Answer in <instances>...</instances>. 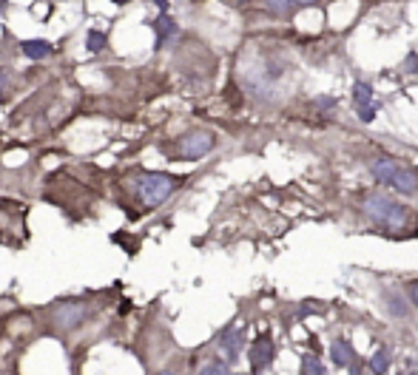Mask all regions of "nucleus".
I'll return each instance as SVG.
<instances>
[{"label": "nucleus", "instance_id": "nucleus-1", "mask_svg": "<svg viewBox=\"0 0 418 375\" xmlns=\"http://www.w3.org/2000/svg\"><path fill=\"white\" fill-rule=\"evenodd\" d=\"M373 176L381 182V185H390L392 191H399L404 196H412L418 194V174L407 165H401L399 159H392V156H381L373 162Z\"/></svg>", "mask_w": 418, "mask_h": 375}, {"label": "nucleus", "instance_id": "nucleus-2", "mask_svg": "<svg viewBox=\"0 0 418 375\" xmlns=\"http://www.w3.org/2000/svg\"><path fill=\"white\" fill-rule=\"evenodd\" d=\"M364 214L370 222H376L381 227H404L410 222V210L384 194H370L364 199Z\"/></svg>", "mask_w": 418, "mask_h": 375}, {"label": "nucleus", "instance_id": "nucleus-3", "mask_svg": "<svg viewBox=\"0 0 418 375\" xmlns=\"http://www.w3.org/2000/svg\"><path fill=\"white\" fill-rule=\"evenodd\" d=\"M179 179L171 174H143L137 179V196L146 207H157L174 194Z\"/></svg>", "mask_w": 418, "mask_h": 375}, {"label": "nucleus", "instance_id": "nucleus-4", "mask_svg": "<svg viewBox=\"0 0 418 375\" xmlns=\"http://www.w3.org/2000/svg\"><path fill=\"white\" fill-rule=\"evenodd\" d=\"M88 313H91V307L86 301H57L49 313V321L57 333H72L88 318Z\"/></svg>", "mask_w": 418, "mask_h": 375}, {"label": "nucleus", "instance_id": "nucleus-5", "mask_svg": "<svg viewBox=\"0 0 418 375\" xmlns=\"http://www.w3.org/2000/svg\"><path fill=\"white\" fill-rule=\"evenodd\" d=\"M214 145H217V136L211 131H191L177 143V154L182 159H199L208 151H214Z\"/></svg>", "mask_w": 418, "mask_h": 375}, {"label": "nucleus", "instance_id": "nucleus-6", "mask_svg": "<svg viewBox=\"0 0 418 375\" xmlns=\"http://www.w3.org/2000/svg\"><path fill=\"white\" fill-rule=\"evenodd\" d=\"M273 353H276V347H273L270 336H259L257 341H253V347H250V372L253 375H262L273 364Z\"/></svg>", "mask_w": 418, "mask_h": 375}, {"label": "nucleus", "instance_id": "nucleus-7", "mask_svg": "<svg viewBox=\"0 0 418 375\" xmlns=\"http://www.w3.org/2000/svg\"><path fill=\"white\" fill-rule=\"evenodd\" d=\"M242 341H245V333H242V330H237V327H228V330L222 333V341H219V347L225 349L228 361H237L239 349H242Z\"/></svg>", "mask_w": 418, "mask_h": 375}, {"label": "nucleus", "instance_id": "nucleus-8", "mask_svg": "<svg viewBox=\"0 0 418 375\" xmlns=\"http://www.w3.org/2000/svg\"><path fill=\"white\" fill-rule=\"evenodd\" d=\"M20 49H23V54L32 57V60H43V57H49L54 52L52 43H46V40H23Z\"/></svg>", "mask_w": 418, "mask_h": 375}, {"label": "nucleus", "instance_id": "nucleus-9", "mask_svg": "<svg viewBox=\"0 0 418 375\" xmlns=\"http://www.w3.org/2000/svg\"><path fill=\"white\" fill-rule=\"evenodd\" d=\"M353 103L356 108H376V94H373V85H367V83H356L353 85Z\"/></svg>", "mask_w": 418, "mask_h": 375}, {"label": "nucleus", "instance_id": "nucleus-10", "mask_svg": "<svg viewBox=\"0 0 418 375\" xmlns=\"http://www.w3.org/2000/svg\"><path fill=\"white\" fill-rule=\"evenodd\" d=\"M330 356H333V364H336V367H347V364L353 361V347H350V341L336 338V341L330 344Z\"/></svg>", "mask_w": 418, "mask_h": 375}, {"label": "nucleus", "instance_id": "nucleus-11", "mask_svg": "<svg viewBox=\"0 0 418 375\" xmlns=\"http://www.w3.org/2000/svg\"><path fill=\"white\" fill-rule=\"evenodd\" d=\"M151 26L157 29V45H162V43H166L171 34H177V23L168 17V14H162V17H157L154 23H151Z\"/></svg>", "mask_w": 418, "mask_h": 375}, {"label": "nucleus", "instance_id": "nucleus-12", "mask_svg": "<svg viewBox=\"0 0 418 375\" xmlns=\"http://www.w3.org/2000/svg\"><path fill=\"white\" fill-rule=\"evenodd\" d=\"M301 372L305 375H328V369H324V364L316 356H301Z\"/></svg>", "mask_w": 418, "mask_h": 375}, {"label": "nucleus", "instance_id": "nucleus-13", "mask_svg": "<svg viewBox=\"0 0 418 375\" xmlns=\"http://www.w3.org/2000/svg\"><path fill=\"white\" fill-rule=\"evenodd\" d=\"M370 369H373V375H384L390 369V353L387 349H379V353L370 358Z\"/></svg>", "mask_w": 418, "mask_h": 375}, {"label": "nucleus", "instance_id": "nucleus-14", "mask_svg": "<svg viewBox=\"0 0 418 375\" xmlns=\"http://www.w3.org/2000/svg\"><path fill=\"white\" fill-rule=\"evenodd\" d=\"M86 45H88V52H100L103 45H108V34L97 32V29H91L88 37H86Z\"/></svg>", "mask_w": 418, "mask_h": 375}, {"label": "nucleus", "instance_id": "nucleus-15", "mask_svg": "<svg viewBox=\"0 0 418 375\" xmlns=\"http://www.w3.org/2000/svg\"><path fill=\"white\" fill-rule=\"evenodd\" d=\"M265 3L273 14H290V9H293V0H265Z\"/></svg>", "mask_w": 418, "mask_h": 375}, {"label": "nucleus", "instance_id": "nucleus-16", "mask_svg": "<svg viewBox=\"0 0 418 375\" xmlns=\"http://www.w3.org/2000/svg\"><path fill=\"white\" fill-rule=\"evenodd\" d=\"M387 307H390V313H392V316H399V318H404V316H407V304H404L399 296H387Z\"/></svg>", "mask_w": 418, "mask_h": 375}, {"label": "nucleus", "instance_id": "nucleus-17", "mask_svg": "<svg viewBox=\"0 0 418 375\" xmlns=\"http://www.w3.org/2000/svg\"><path fill=\"white\" fill-rule=\"evenodd\" d=\"M199 375H228V364L211 361V364H205V367L199 369Z\"/></svg>", "mask_w": 418, "mask_h": 375}, {"label": "nucleus", "instance_id": "nucleus-18", "mask_svg": "<svg viewBox=\"0 0 418 375\" xmlns=\"http://www.w3.org/2000/svg\"><path fill=\"white\" fill-rule=\"evenodd\" d=\"M407 293H410V301L418 307V281H410V287H407Z\"/></svg>", "mask_w": 418, "mask_h": 375}, {"label": "nucleus", "instance_id": "nucleus-19", "mask_svg": "<svg viewBox=\"0 0 418 375\" xmlns=\"http://www.w3.org/2000/svg\"><path fill=\"white\" fill-rule=\"evenodd\" d=\"M316 3H319V0H293V6H305V9H308V6H316Z\"/></svg>", "mask_w": 418, "mask_h": 375}, {"label": "nucleus", "instance_id": "nucleus-20", "mask_svg": "<svg viewBox=\"0 0 418 375\" xmlns=\"http://www.w3.org/2000/svg\"><path fill=\"white\" fill-rule=\"evenodd\" d=\"M157 375H177V372H171V369H162V372H157Z\"/></svg>", "mask_w": 418, "mask_h": 375}, {"label": "nucleus", "instance_id": "nucleus-21", "mask_svg": "<svg viewBox=\"0 0 418 375\" xmlns=\"http://www.w3.org/2000/svg\"><path fill=\"white\" fill-rule=\"evenodd\" d=\"M114 3H117V6H123V3H128V0H114Z\"/></svg>", "mask_w": 418, "mask_h": 375}, {"label": "nucleus", "instance_id": "nucleus-22", "mask_svg": "<svg viewBox=\"0 0 418 375\" xmlns=\"http://www.w3.org/2000/svg\"><path fill=\"white\" fill-rule=\"evenodd\" d=\"M3 6H6V0H0V9H3Z\"/></svg>", "mask_w": 418, "mask_h": 375}, {"label": "nucleus", "instance_id": "nucleus-23", "mask_svg": "<svg viewBox=\"0 0 418 375\" xmlns=\"http://www.w3.org/2000/svg\"><path fill=\"white\" fill-rule=\"evenodd\" d=\"M415 372H418V364H415Z\"/></svg>", "mask_w": 418, "mask_h": 375}, {"label": "nucleus", "instance_id": "nucleus-24", "mask_svg": "<svg viewBox=\"0 0 418 375\" xmlns=\"http://www.w3.org/2000/svg\"><path fill=\"white\" fill-rule=\"evenodd\" d=\"M301 375H305V372H301Z\"/></svg>", "mask_w": 418, "mask_h": 375}, {"label": "nucleus", "instance_id": "nucleus-25", "mask_svg": "<svg viewBox=\"0 0 418 375\" xmlns=\"http://www.w3.org/2000/svg\"><path fill=\"white\" fill-rule=\"evenodd\" d=\"M399 375H401V372H399Z\"/></svg>", "mask_w": 418, "mask_h": 375}]
</instances>
